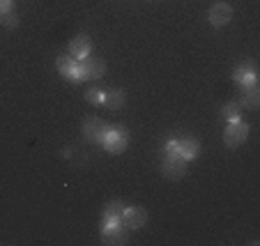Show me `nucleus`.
Returning <instances> with one entry per match:
<instances>
[{
  "label": "nucleus",
  "instance_id": "2eb2a0df",
  "mask_svg": "<svg viewBox=\"0 0 260 246\" xmlns=\"http://www.w3.org/2000/svg\"><path fill=\"white\" fill-rule=\"evenodd\" d=\"M242 101H231L228 106H223V118L228 120V122H233V120H242Z\"/></svg>",
  "mask_w": 260,
  "mask_h": 246
},
{
  "label": "nucleus",
  "instance_id": "9b49d317",
  "mask_svg": "<svg viewBox=\"0 0 260 246\" xmlns=\"http://www.w3.org/2000/svg\"><path fill=\"white\" fill-rule=\"evenodd\" d=\"M177 152H180V157H184L187 161H191L193 157H198L201 145H198L196 138H180V140H177Z\"/></svg>",
  "mask_w": 260,
  "mask_h": 246
},
{
  "label": "nucleus",
  "instance_id": "dca6fc26",
  "mask_svg": "<svg viewBox=\"0 0 260 246\" xmlns=\"http://www.w3.org/2000/svg\"><path fill=\"white\" fill-rule=\"evenodd\" d=\"M258 103H260V92H258V88H246V97L242 99V106H244V109H258Z\"/></svg>",
  "mask_w": 260,
  "mask_h": 246
},
{
  "label": "nucleus",
  "instance_id": "ddd939ff",
  "mask_svg": "<svg viewBox=\"0 0 260 246\" xmlns=\"http://www.w3.org/2000/svg\"><path fill=\"white\" fill-rule=\"evenodd\" d=\"M122 103H124V92L122 90H104L102 106H106V109H111V111H118Z\"/></svg>",
  "mask_w": 260,
  "mask_h": 246
},
{
  "label": "nucleus",
  "instance_id": "f257e3e1",
  "mask_svg": "<svg viewBox=\"0 0 260 246\" xmlns=\"http://www.w3.org/2000/svg\"><path fill=\"white\" fill-rule=\"evenodd\" d=\"M106 74V64L104 60L94 58V55H85L79 60V67H76V76L79 81H92V79H102Z\"/></svg>",
  "mask_w": 260,
  "mask_h": 246
},
{
  "label": "nucleus",
  "instance_id": "6e6552de",
  "mask_svg": "<svg viewBox=\"0 0 260 246\" xmlns=\"http://www.w3.org/2000/svg\"><path fill=\"white\" fill-rule=\"evenodd\" d=\"M233 19V7L226 5V3H216V5H212L210 10V23L214 25V28H223L226 23H231Z\"/></svg>",
  "mask_w": 260,
  "mask_h": 246
},
{
  "label": "nucleus",
  "instance_id": "a211bd4d",
  "mask_svg": "<svg viewBox=\"0 0 260 246\" xmlns=\"http://www.w3.org/2000/svg\"><path fill=\"white\" fill-rule=\"evenodd\" d=\"M0 16H3V23H5L7 28H16V14H12V10L5 12V14H0Z\"/></svg>",
  "mask_w": 260,
  "mask_h": 246
},
{
  "label": "nucleus",
  "instance_id": "f3484780",
  "mask_svg": "<svg viewBox=\"0 0 260 246\" xmlns=\"http://www.w3.org/2000/svg\"><path fill=\"white\" fill-rule=\"evenodd\" d=\"M102 97H104V90H97V88H92V90L85 92L88 103H94V106H102Z\"/></svg>",
  "mask_w": 260,
  "mask_h": 246
},
{
  "label": "nucleus",
  "instance_id": "1a4fd4ad",
  "mask_svg": "<svg viewBox=\"0 0 260 246\" xmlns=\"http://www.w3.org/2000/svg\"><path fill=\"white\" fill-rule=\"evenodd\" d=\"M69 55L74 60H81L85 55H90V40L88 34H76L72 42H69Z\"/></svg>",
  "mask_w": 260,
  "mask_h": 246
},
{
  "label": "nucleus",
  "instance_id": "4468645a",
  "mask_svg": "<svg viewBox=\"0 0 260 246\" xmlns=\"http://www.w3.org/2000/svg\"><path fill=\"white\" fill-rule=\"evenodd\" d=\"M122 212H124V205H122L120 200L108 202L106 209H104V223H108V221H120Z\"/></svg>",
  "mask_w": 260,
  "mask_h": 246
},
{
  "label": "nucleus",
  "instance_id": "f03ea898",
  "mask_svg": "<svg viewBox=\"0 0 260 246\" xmlns=\"http://www.w3.org/2000/svg\"><path fill=\"white\" fill-rule=\"evenodd\" d=\"M129 228L122 221H108L102 228V241L104 244H124L129 237Z\"/></svg>",
  "mask_w": 260,
  "mask_h": 246
},
{
  "label": "nucleus",
  "instance_id": "f8f14e48",
  "mask_svg": "<svg viewBox=\"0 0 260 246\" xmlns=\"http://www.w3.org/2000/svg\"><path fill=\"white\" fill-rule=\"evenodd\" d=\"M235 81L242 85V88H253L255 85V69L253 64H242V67L235 69Z\"/></svg>",
  "mask_w": 260,
  "mask_h": 246
},
{
  "label": "nucleus",
  "instance_id": "39448f33",
  "mask_svg": "<svg viewBox=\"0 0 260 246\" xmlns=\"http://www.w3.org/2000/svg\"><path fill=\"white\" fill-rule=\"evenodd\" d=\"M187 159L180 157V154H166V159H164V175H166L168 180H182L184 175H187Z\"/></svg>",
  "mask_w": 260,
  "mask_h": 246
},
{
  "label": "nucleus",
  "instance_id": "20e7f679",
  "mask_svg": "<svg viewBox=\"0 0 260 246\" xmlns=\"http://www.w3.org/2000/svg\"><path fill=\"white\" fill-rule=\"evenodd\" d=\"M246 138H249V127H246L242 120L228 122L226 131H223V143H226L228 148H240Z\"/></svg>",
  "mask_w": 260,
  "mask_h": 246
},
{
  "label": "nucleus",
  "instance_id": "9d476101",
  "mask_svg": "<svg viewBox=\"0 0 260 246\" xmlns=\"http://www.w3.org/2000/svg\"><path fill=\"white\" fill-rule=\"evenodd\" d=\"M76 67H79V60H74L72 55H58V72L62 76H67L69 81H76V83H79Z\"/></svg>",
  "mask_w": 260,
  "mask_h": 246
},
{
  "label": "nucleus",
  "instance_id": "0eeeda50",
  "mask_svg": "<svg viewBox=\"0 0 260 246\" xmlns=\"http://www.w3.org/2000/svg\"><path fill=\"white\" fill-rule=\"evenodd\" d=\"M120 221H122L129 230H138V228L145 226L147 212L143 209V207H124V212H122V217H120Z\"/></svg>",
  "mask_w": 260,
  "mask_h": 246
},
{
  "label": "nucleus",
  "instance_id": "6ab92c4d",
  "mask_svg": "<svg viewBox=\"0 0 260 246\" xmlns=\"http://www.w3.org/2000/svg\"><path fill=\"white\" fill-rule=\"evenodd\" d=\"M10 10H12V0H0V14H5Z\"/></svg>",
  "mask_w": 260,
  "mask_h": 246
},
{
  "label": "nucleus",
  "instance_id": "7ed1b4c3",
  "mask_svg": "<svg viewBox=\"0 0 260 246\" xmlns=\"http://www.w3.org/2000/svg\"><path fill=\"white\" fill-rule=\"evenodd\" d=\"M129 143V133L124 131L122 127H111L106 133V138L102 140V145L108 150L111 154H120L124 152V148H127Z\"/></svg>",
  "mask_w": 260,
  "mask_h": 246
},
{
  "label": "nucleus",
  "instance_id": "423d86ee",
  "mask_svg": "<svg viewBox=\"0 0 260 246\" xmlns=\"http://www.w3.org/2000/svg\"><path fill=\"white\" fill-rule=\"evenodd\" d=\"M108 129H111V127H108L104 120H99V118H88V120H85V124H83V136L88 138L90 143H102L104 138H106Z\"/></svg>",
  "mask_w": 260,
  "mask_h": 246
}]
</instances>
